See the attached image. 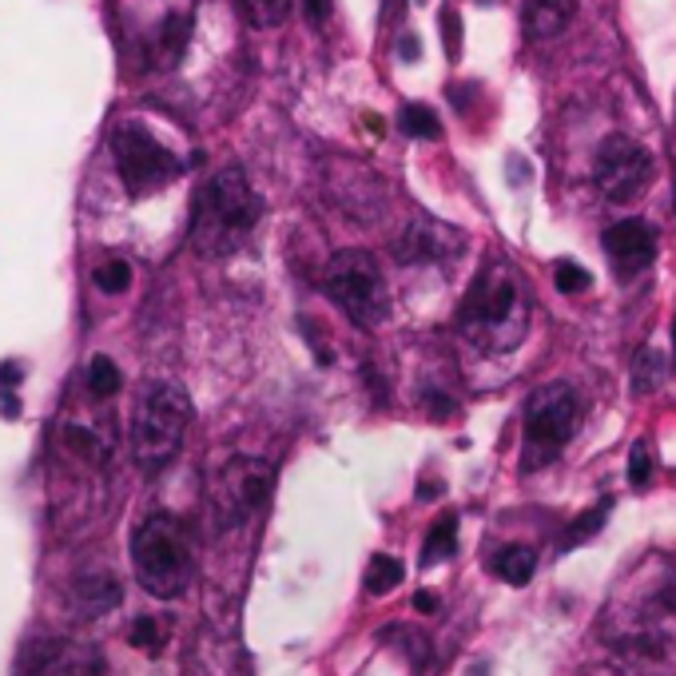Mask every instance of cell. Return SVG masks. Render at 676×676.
<instances>
[{"label":"cell","mask_w":676,"mask_h":676,"mask_svg":"<svg viewBox=\"0 0 676 676\" xmlns=\"http://www.w3.org/2000/svg\"><path fill=\"white\" fill-rule=\"evenodd\" d=\"M530 326V295L510 263H486L458 307V331L486 354H501L521 343Z\"/></svg>","instance_id":"obj_1"},{"label":"cell","mask_w":676,"mask_h":676,"mask_svg":"<svg viewBox=\"0 0 676 676\" xmlns=\"http://www.w3.org/2000/svg\"><path fill=\"white\" fill-rule=\"evenodd\" d=\"M454 541H458V518L454 513H446V518L434 521V530L426 533V550H422V565H437L446 562V557H454Z\"/></svg>","instance_id":"obj_17"},{"label":"cell","mask_w":676,"mask_h":676,"mask_svg":"<svg viewBox=\"0 0 676 676\" xmlns=\"http://www.w3.org/2000/svg\"><path fill=\"white\" fill-rule=\"evenodd\" d=\"M601 243L621 279H633V275L653 267L656 259V231L649 228L645 219H621V223H613V228L605 231Z\"/></svg>","instance_id":"obj_11"},{"label":"cell","mask_w":676,"mask_h":676,"mask_svg":"<svg viewBox=\"0 0 676 676\" xmlns=\"http://www.w3.org/2000/svg\"><path fill=\"white\" fill-rule=\"evenodd\" d=\"M104 653L88 641H36L24 676H104Z\"/></svg>","instance_id":"obj_10"},{"label":"cell","mask_w":676,"mask_h":676,"mask_svg":"<svg viewBox=\"0 0 676 676\" xmlns=\"http://www.w3.org/2000/svg\"><path fill=\"white\" fill-rule=\"evenodd\" d=\"M673 343H676V323H673Z\"/></svg>","instance_id":"obj_34"},{"label":"cell","mask_w":676,"mask_h":676,"mask_svg":"<svg viewBox=\"0 0 676 676\" xmlns=\"http://www.w3.org/2000/svg\"><path fill=\"white\" fill-rule=\"evenodd\" d=\"M302 4H307V16H311V21H319V24H323L326 12H331V0H302Z\"/></svg>","instance_id":"obj_31"},{"label":"cell","mask_w":676,"mask_h":676,"mask_svg":"<svg viewBox=\"0 0 676 676\" xmlns=\"http://www.w3.org/2000/svg\"><path fill=\"white\" fill-rule=\"evenodd\" d=\"M609 510H613V498H605L597 510H585L581 518H577L569 530H565V545H562V550H573V545H581L585 538H594L605 521H609Z\"/></svg>","instance_id":"obj_21"},{"label":"cell","mask_w":676,"mask_h":676,"mask_svg":"<svg viewBox=\"0 0 676 676\" xmlns=\"http://www.w3.org/2000/svg\"><path fill=\"white\" fill-rule=\"evenodd\" d=\"M120 597H124V589H120V581L108 569H84L68 585V605H73L76 617H84V621L112 613L115 605H120Z\"/></svg>","instance_id":"obj_12"},{"label":"cell","mask_w":676,"mask_h":676,"mask_svg":"<svg viewBox=\"0 0 676 676\" xmlns=\"http://www.w3.org/2000/svg\"><path fill=\"white\" fill-rule=\"evenodd\" d=\"M649 474H653V458H649V446H645V442H636V446H633V458H629V481H633V486H645Z\"/></svg>","instance_id":"obj_28"},{"label":"cell","mask_w":676,"mask_h":676,"mask_svg":"<svg viewBox=\"0 0 676 676\" xmlns=\"http://www.w3.org/2000/svg\"><path fill=\"white\" fill-rule=\"evenodd\" d=\"M259 215L263 203L251 191L243 167H223L199 188L191 203V247L208 259H228L259 228Z\"/></svg>","instance_id":"obj_2"},{"label":"cell","mask_w":676,"mask_h":676,"mask_svg":"<svg viewBox=\"0 0 676 676\" xmlns=\"http://www.w3.org/2000/svg\"><path fill=\"white\" fill-rule=\"evenodd\" d=\"M112 156L120 167V179L132 196H152V191L167 188L179 176V159L171 156V147H164L144 124H120L112 132Z\"/></svg>","instance_id":"obj_8"},{"label":"cell","mask_w":676,"mask_h":676,"mask_svg":"<svg viewBox=\"0 0 676 676\" xmlns=\"http://www.w3.org/2000/svg\"><path fill=\"white\" fill-rule=\"evenodd\" d=\"M442 41H446V56L458 60L462 56V16L454 9L442 12Z\"/></svg>","instance_id":"obj_27"},{"label":"cell","mask_w":676,"mask_h":676,"mask_svg":"<svg viewBox=\"0 0 676 676\" xmlns=\"http://www.w3.org/2000/svg\"><path fill=\"white\" fill-rule=\"evenodd\" d=\"M275 494V466L263 458H231L211 486V518L215 530H240L263 510Z\"/></svg>","instance_id":"obj_7"},{"label":"cell","mask_w":676,"mask_h":676,"mask_svg":"<svg viewBox=\"0 0 676 676\" xmlns=\"http://www.w3.org/2000/svg\"><path fill=\"white\" fill-rule=\"evenodd\" d=\"M594 179L613 203H629L649 188L653 179V156L629 135H609L594 156Z\"/></svg>","instance_id":"obj_9"},{"label":"cell","mask_w":676,"mask_h":676,"mask_svg":"<svg viewBox=\"0 0 676 676\" xmlns=\"http://www.w3.org/2000/svg\"><path fill=\"white\" fill-rule=\"evenodd\" d=\"M92 282H96V287H100L104 295L128 291V282H132V263H124V259H104L100 267L92 270Z\"/></svg>","instance_id":"obj_22"},{"label":"cell","mask_w":676,"mask_h":676,"mask_svg":"<svg viewBox=\"0 0 676 676\" xmlns=\"http://www.w3.org/2000/svg\"><path fill=\"white\" fill-rule=\"evenodd\" d=\"M188 36H191V16H184V12L167 16L156 32V44H152V53H156L152 60H156L159 68L179 64V56H184V48H188Z\"/></svg>","instance_id":"obj_14"},{"label":"cell","mask_w":676,"mask_h":676,"mask_svg":"<svg viewBox=\"0 0 676 676\" xmlns=\"http://www.w3.org/2000/svg\"><path fill=\"white\" fill-rule=\"evenodd\" d=\"M191 395L179 383H144L132 406V454L144 469L176 458L191 426Z\"/></svg>","instance_id":"obj_4"},{"label":"cell","mask_w":676,"mask_h":676,"mask_svg":"<svg viewBox=\"0 0 676 676\" xmlns=\"http://www.w3.org/2000/svg\"><path fill=\"white\" fill-rule=\"evenodd\" d=\"M553 282H557V291L562 295H581L594 287V275L581 267V263H573V259H562L557 263V270H553Z\"/></svg>","instance_id":"obj_25"},{"label":"cell","mask_w":676,"mask_h":676,"mask_svg":"<svg viewBox=\"0 0 676 676\" xmlns=\"http://www.w3.org/2000/svg\"><path fill=\"white\" fill-rule=\"evenodd\" d=\"M21 378H24V366L21 363H4L0 366V386H4V390H16V386H21Z\"/></svg>","instance_id":"obj_29"},{"label":"cell","mask_w":676,"mask_h":676,"mask_svg":"<svg viewBox=\"0 0 676 676\" xmlns=\"http://www.w3.org/2000/svg\"><path fill=\"white\" fill-rule=\"evenodd\" d=\"M84 386H88V395L92 398H115L120 395V386H124V375H120V366H115L108 354H96L92 363H88Z\"/></svg>","instance_id":"obj_18"},{"label":"cell","mask_w":676,"mask_h":676,"mask_svg":"<svg viewBox=\"0 0 676 676\" xmlns=\"http://www.w3.org/2000/svg\"><path fill=\"white\" fill-rule=\"evenodd\" d=\"M398 581H402V562H398V557H386V553H375L370 565H366V594L370 597L395 594Z\"/></svg>","instance_id":"obj_19"},{"label":"cell","mask_w":676,"mask_h":676,"mask_svg":"<svg viewBox=\"0 0 676 676\" xmlns=\"http://www.w3.org/2000/svg\"><path fill=\"white\" fill-rule=\"evenodd\" d=\"M243 9H247L251 24H259V29H275V24L287 21L291 0H243Z\"/></svg>","instance_id":"obj_24"},{"label":"cell","mask_w":676,"mask_h":676,"mask_svg":"<svg viewBox=\"0 0 676 676\" xmlns=\"http://www.w3.org/2000/svg\"><path fill=\"white\" fill-rule=\"evenodd\" d=\"M426 406H430V410H434L437 418H442V414H450V410H454V402H450V398H442V395H426Z\"/></svg>","instance_id":"obj_33"},{"label":"cell","mask_w":676,"mask_h":676,"mask_svg":"<svg viewBox=\"0 0 676 676\" xmlns=\"http://www.w3.org/2000/svg\"><path fill=\"white\" fill-rule=\"evenodd\" d=\"M398 53H402V60H418V56H422L418 36H402V41H398Z\"/></svg>","instance_id":"obj_32"},{"label":"cell","mask_w":676,"mask_h":676,"mask_svg":"<svg viewBox=\"0 0 676 676\" xmlns=\"http://www.w3.org/2000/svg\"><path fill=\"white\" fill-rule=\"evenodd\" d=\"M323 287L331 302L358 326H378L390 314V295H386L383 263L363 247L339 251L323 270Z\"/></svg>","instance_id":"obj_5"},{"label":"cell","mask_w":676,"mask_h":676,"mask_svg":"<svg viewBox=\"0 0 676 676\" xmlns=\"http://www.w3.org/2000/svg\"><path fill=\"white\" fill-rule=\"evenodd\" d=\"M577 430V395L565 383H550L533 390L525 406V454L521 469H545L550 462L562 458Z\"/></svg>","instance_id":"obj_6"},{"label":"cell","mask_w":676,"mask_h":676,"mask_svg":"<svg viewBox=\"0 0 676 676\" xmlns=\"http://www.w3.org/2000/svg\"><path fill=\"white\" fill-rule=\"evenodd\" d=\"M398 128H402L410 140H437L442 135V120L434 115V108L426 104H406L398 112Z\"/></svg>","instance_id":"obj_20"},{"label":"cell","mask_w":676,"mask_h":676,"mask_svg":"<svg viewBox=\"0 0 676 676\" xmlns=\"http://www.w3.org/2000/svg\"><path fill=\"white\" fill-rule=\"evenodd\" d=\"M494 569H498L501 581L525 585L533 577V569H538V553H533L530 545H506V550L494 557Z\"/></svg>","instance_id":"obj_16"},{"label":"cell","mask_w":676,"mask_h":676,"mask_svg":"<svg viewBox=\"0 0 676 676\" xmlns=\"http://www.w3.org/2000/svg\"><path fill=\"white\" fill-rule=\"evenodd\" d=\"M128 645L156 656L159 649H164V633H159V624L152 621V617H135L132 629H128Z\"/></svg>","instance_id":"obj_26"},{"label":"cell","mask_w":676,"mask_h":676,"mask_svg":"<svg viewBox=\"0 0 676 676\" xmlns=\"http://www.w3.org/2000/svg\"><path fill=\"white\" fill-rule=\"evenodd\" d=\"M577 0H525V32L533 41H550L569 29Z\"/></svg>","instance_id":"obj_13"},{"label":"cell","mask_w":676,"mask_h":676,"mask_svg":"<svg viewBox=\"0 0 676 676\" xmlns=\"http://www.w3.org/2000/svg\"><path fill=\"white\" fill-rule=\"evenodd\" d=\"M661 378H665V358H661V351H641V354H636V363H633L636 390L645 395V390L661 386Z\"/></svg>","instance_id":"obj_23"},{"label":"cell","mask_w":676,"mask_h":676,"mask_svg":"<svg viewBox=\"0 0 676 676\" xmlns=\"http://www.w3.org/2000/svg\"><path fill=\"white\" fill-rule=\"evenodd\" d=\"M442 235H446V231L437 228V223H414V228L406 231L402 240H398V259L402 263H426V259H437V255H442Z\"/></svg>","instance_id":"obj_15"},{"label":"cell","mask_w":676,"mask_h":676,"mask_svg":"<svg viewBox=\"0 0 676 676\" xmlns=\"http://www.w3.org/2000/svg\"><path fill=\"white\" fill-rule=\"evenodd\" d=\"M132 569L140 589L159 601L184 597L196 581V538L176 513H147L132 533Z\"/></svg>","instance_id":"obj_3"},{"label":"cell","mask_w":676,"mask_h":676,"mask_svg":"<svg viewBox=\"0 0 676 676\" xmlns=\"http://www.w3.org/2000/svg\"><path fill=\"white\" fill-rule=\"evenodd\" d=\"M414 609H418V613H437V594H430V589H418V594H414Z\"/></svg>","instance_id":"obj_30"}]
</instances>
